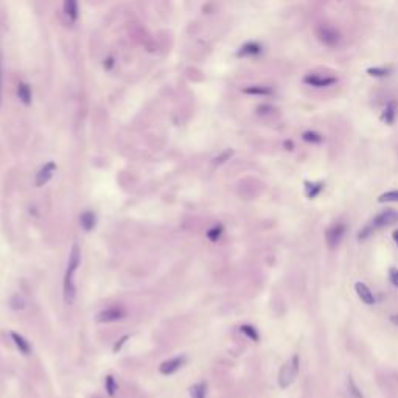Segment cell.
<instances>
[{
    "label": "cell",
    "mask_w": 398,
    "mask_h": 398,
    "mask_svg": "<svg viewBox=\"0 0 398 398\" xmlns=\"http://www.w3.org/2000/svg\"><path fill=\"white\" fill-rule=\"evenodd\" d=\"M81 264V249L78 244H74L70 249L65 276H64V302L67 306H72L77 299V285H75V276L77 271Z\"/></svg>",
    "instance_id": "obj_1"
},
{
    "label": "cell",
    "mask_w": 398,
    "mask_h": 398,
    "mask_svg": "<svg viewBox=\"0 0 398 398\" xmlns=\"http://www.w3.org/2000/svg\"><path fill=\"white\" fill-rule=\"evenodd\" d=\"M56 168L58 167H56L55 162H47V164L38 171V174H36V187H44L48 180H51Z\"/></svg>",
    "instance_id": "obj_9"
},
{
    "label": "cell",
    "mask_w": 398,
    "mask_h": 398,
    "mask_svg": "<svg viewBox=\"0 0 398 398\" xmlns=\"http://www.w3.org/2000/svg\"><path fill=\"white\" fill-rule=\"evenodd\" d=\"M396 112H398L396 104H395L393 101H390V103L386 106V109H384V112H383V115H381V120H383L386 124H393L395 120H396Z\"/></svg>",
    "instance_id": "obj_17"
},
{
    "label": "cell",
    "mask_w": 398,
    "mask_h": 398,
    "mask_svg": "<svg viewBox=\"0 0 398 398\" xmlns=\"http://www.w3.org/2000/svg\"><path fill=\"white\" fill-rule=\"evenodd\" d=\"M379 203H398V190H390L378 197Z\"/></svg>",
    "instance_id": "obj_27"
},
{
    "label": "cell",
    "mask_w": 398,
    "mask_h": 398,
    "mask_svg": "<svg viewBox=\"0 0 398 398\" xmlns=\"http://www.w3.org/2000/svg\"><path fill=\"white\" fill-rule=\"evenodd\" d=\"M64 13L72 22L78 19V0H64Z\"/></svg>",
    "instance_id": "obj_16"
},
{
    "label": "cell",
    "mask_w": 398,
    "mask_h": 398,
    "mask_svg": "<svg viewBox=\"0 0 398 398\" xmlns=\"http://www.w3.org/2000/svg\"><path fill=\"white\" fill-rule=\"evenodd\" d=\"M276 112V109L271 104H261L258 106V109H257V114L261 115V117H266V115H273Z\"/></svg>",
    "instance_id": "obj_28"
},
{
    "label": "cell",
    "mask_w": 398,
    "mask_h": 398,
    "mask_svg": "<svg viewBox=\"0 0 398 398\" xmlns=\"http://www.w3.org/2000/svg\"><path fill=\"white\" fill-rule=\"evenodd\" d=\"M11 339H13V342H14V346L17 347V350H19L24 356H28V355L31 353V346H30V342H28L22 335L13 331V333H11Z\"/></svg>",
    "instance_id": "obj_13"
},
{
    "label": "cell",
    "mask_w": 398,
    "mask_h": 398,
    "mask_svg": "<svg viewBox=\"0 0 398 398\" xmlns=\"http://www.w3.org/2000/svg\"><path fill=\"white\" fill-rule=\"evenodd\" d=\"M263 51V47L258 42H246L238 51L237 56L238 58H249V56H258Z\"/></svg>",
    "instance_id": "obj_11"
},
{
    "label": "cell",
    "mask_w": 398,
    "mask_h": 398,
    "mask_svg": "<svg viewBox=\"0 0 398 398\" xmlns=\"http://www.w3.org/2000/svg\"><path fill=\"white\" fill-rule=\"evenodd\" d=\"M0 69H2V61H0Z\"/></svg>",
    "instance_id": "obj_35"
},
{
    "label": "cell",
    "mask_w": 398,
    "mask_h": 398,
    "mask_svg": "<svg viewBox=\"0 0 398 398\" xmlns=\"http://www.w3.org/2000/svg\"><path fill=\"white\" fill-rule=\"evenodd\" d=\"M302 139L308 143H320L323 142V136H320L319 132H314V131H306L302 134Z\"/></svg>",
    "instance_id": "obj_26"
},
{
    "label": "cell",
    "mask_w": 398,
    "mask_h": 398,
    "mask_svg": "<svg viewBox=\"0 0 398 398\" xmlns=\"http://www.w3.org/2000/svg\"><path fill=\"white\" fill-rule=\"evenodd\" d=\"M390 322H392L393 325H398V314H392V316H390Z\"/></svg>",
    "instance_id": "obj_33"
},
{
    "label": "cell",
    "mask_w": 398,
    "mask_h": 398,
    "mask_svg": "<svg viewBox=\"0 0 398 398\" xmlns=\"http://www.w3.org/2000/svg\"><path fill=\"white\" fill-rule=\"evenodd\" d=\"M114 65H115V59H114L112 56H109V58H106V59H104V64H103V67H104L106 70H111Z\"/></svg>",
    "instance_id": "obj_32"
},
{
    "label": "cell",
    "mask_w": 398,
    "mask_h": 398,
    "mask_svg": "<svg viewBox=\"0 0 398 398\" xmlns=\"http://www.w3.org/2000/svg\"><path fill=\"white\" fill-rule=\"evenodd\" d=\"M243 92L247 95H258V97H268L273 95L274 90L271 89L269 86H247L243 89Z\"/></svg>",
    "instance_id": "obj_15"
},
{
    "label": "cell",
    "mask_w": 398,
    "mask_h": 398,
    "mask_svg": "<svg viewBox=\"0 0 398 398\" xmlns=\"http://www.w3.org/2000/svg\"><path fill=\"white\" fill-rule=\"evenodd\" d=\"M393 240L396 241V244H398V230H395L393 232Z\"/></svg>",
    "instance_id": "obj_34"
},
{
    "label": "cell",
    "mask_w": 398,
    "mask_h": 398,
    "mask_svg": "<svg viewBox=\"0 0 398 398\" xmlns=\"http://www.w3.org/2000/svg\"><path fill=\"white\" fill-rule=\"evenodd\" d=\"M224 233V227L221 226V224H216V226H213V227H210L209 230H207V238L212 241V243H216L218 241L220 238H221V235Z\"/></svg>",
    "instance_id": "obj_19"
},
{
    "label": "cell",
    "mask_w": 398,
    "mask_h": 398,
    "mask_svg": "<svg viewBox=\"0 0 398 398\" xmlns=\"http://www.w3.org/2000/svg\"><path fill=\"white\" fill-rule=\"evenodd\" d=\"M206 393H207V384L206 383H197L190 390L191 398H206Z\"/></svg>",
    "instance_id": "obj_23"
},
{
    "label": "cell",
    "mask_w": 398,
    "mask_h": 398,
    "mask_svg": "<svg viewBox=\"0 0 398 398\" xmlns=\"http://www.w3.org/2000/svg\"><path fill=\"white\" fill-rule=\"evenodd\" d=\"M346 230H347V226L342 221H338L327 229V232H325V240H327V244L330 249H336L341 244L344 235H346Z\"/></svg>",
    "instance_id": "obj_6"
},
{
    "label": "cell",
    "mask_w": 398,
    "mask_h": 398,
    "mask_svg": "<svg viewBox=\"0 0 398 398\" xmlns=\"http://www.w3.org/2000/svg\"><path fill=\"white\" fill-rule=\"evenodd\" d=\"M398 221V212L393 210V209H386L383 212H379L378 215H375L373 218L361 229L356 235V238L359 241H364L367 240L370 235H373L376 230H381L384 227H389L392 224H395Z\"/></svg>",
    "instance_id": "obj_2"
},
{
    "label": "cell",
    "mask_w": 398,
    "mask_h": 398,
    "mask_svg": "<svg viewBox=\"0 0 398 398\" xmlns=\"http://www.w3.org/2000/svg\"><path fill=\"white\" fill-rule=\"evenodd\" d=\"M299 366H300V358L299 355H293V358L285 363L279 372V386L280 389H288L294 383V379L299 373Z\"/></svg>",
    "instance_id": "obj_4"
},
{
    "label": "cell",
    "mask_w": 398,
    "mask_h": 398,
    "mask_svg": "<svg viewBox=\"0 0 398 398\" xmlns=\"http://www.w3.org/2000/svg\"><path fill=\"white\" fill-rule=\"evenodd\" d=\"M347 389H349V393H350L352 398H366L363 390L358 387V384L355 383V379L352 376L347 378Z\"/></svg>",
    "instance_id": "obj_20"
},
{
    "label": "cell",
    "mask_w": 398,
    "mask_h": 398,
    "mask_svg": "<svg viewBox=\"0 0 398 398\" xmlns=\"http://www.w3.org/2000/svg\"><path fill=\"white\" fill-rule=\"evenodd\" d=\"M124 317H126V310L123 306H111V308L103 310L97 316V320L100 323H111V322H118Z\"/></svg>",
    "instance_id": "obj_7"
},
{
    "label": "cell",
    "mask_w": 398,
    "mask_h": 398,
    "mask_svg": "<svg viewBox=\"0 0 398 398\" xmlns=\"http://www.w3.org/2000/svg\"><path fill=\"white\" fill-rule=\"evenodd\" d=\"M367 72H369V74H372V77H387L389 69H386V67H373V69H369Z\"/></svg>",
    "instance_id": "obj_29"
},
{
    "label": "cell",
    "mask_w": 398,
    "mask_h": 398,
    "mask_svg": "<svg viewBox=\"0 0 398 398\" xmlns=\"http://www.w3.org/2000/svg\"><path fill=\"white\" fill-rule=\"evenodd\" d=\"M389 280H390V283L395 288H398V269L396 268H390L389 269Z\"/></svg>",
    "instance_id": "obj_30"
},
{
    "label": "cell",
    "mask_w": 398,
    "mask_h": 398,
    "mask_svg": "<svg viewBox=\"0 0 398 398\" xmlns=\"http://www.w3.org/2000/svg\"><path fill=\"white\" fill-rule=\"evenodd\" d=\"M323 187L325 185L322 182H305V194H306V197L313 199V197L319 196L322 193Z\"/></svg>",
    "instance_id": "obj_18"
},
{
    "label": "cell",
    "mask_w": 398,
    "mask_h": 398,
    "mask_svg": "<svg viewBox=\"0 0 398 398\" xmlns=\"http://www.w3.org/2000/svg\"><path fill=\"white\" fill-rule=\"evenodd\" d=\"M316 38L322 45L328 48H336L342 42V33L333 24L323 22L316 27Z\"/></svg>",
    "instance_id": "obj_3"
},
{
    "label": "cell",
    "mask_w": 398,
    "mask_h": 398,
    "mask_svg": "<svg viewBox=\"0 0 398 398\" xmlns=\"http://www.w3.org/2000/svg\"><path fill=\"white\" fill-rule=\"evenodd\" d=\"M17 98H19L25 106L31 104V87L28 83L22 81L17 84Z\"/></svg>",
    "instance_id": "obj_14"
},
{
    "label": "cell",
    "mask_w": 398,
    "mask_h": 398,
    "mask_svg": "<svg viewBox=\"0 0 398 398\" xmlns=\"http://www.w3.org/2000/svg\"><path fill=\"white\" fill-rule=\"evenodd\" d=\"M303 83L308 84L316 89H327L331 87L338 83V78L330 75V74H317V72H311L303 77Z\"/></svg>",
    "instance_id": "obj_5"
},
{
    "label": "cell",
    "mask_w": 398,
    "mask_h": 398,
    "mask_svg": "<svg viewBox=\"0 0 398 398\" xmlns=\"http://www.w3.org/2000/svg\"><path fill=\"white\" fill-rule=\"evenodd\" d=\"M97 224V216L94 212H90V210H86L80 215V226L84 232H90V230H94Z\"/></svg>",
    "instance_id": "obj_12"
},
{
    "label": "cell",
    "mask_w": 398,
    "mask_h": 398,
    "mask_svg": "<svg viewBox=\"0 0 398 398\" xmlns=\"http://www.w3.org/2000/svg\"><path fill=\"white\" fill-rule=\"evenodd\" d=\"M185 361H187L185 356H174V358H170V359L164 361V363L160 364L159 372H160L162 375H173V373H176L177 370H180V369L184 367Z\"/></svg>",
    "instance_id": "obj_8"
},
{
    "label": "cell",
    "mask_w": 398,
    "mask_h": 398,
    "mask_svg": "<svg viewBox=\"0 0 398 398\" xmlns=\"http://www.w3.org/2000/svg\"><path fill=\"white\" fill-rule=\"evenodd\" d=\"M232 154H233V151L232 150H226V151H223L220 156H216L213 160H212V164L215 165V167H220V165H223V164H226V162L232 157Z\"/></svg>",
    "instance_id": "obj_25"
},
{
    "label": "cell",
    "mask_w": 398,
    "mask_h": 398,
    "mask_svg": "<svg viewBox=\"0 0 398 398\" xmlns=\"http://www.w3.org/2000/svg\"><path fill=\"white\" fill-rule=\"evenodd\" d=\"M25 305H27L25 299H24L22 296H19V294H14V296L10 299V308L14 310V311H21V310H24V308H25Z\"/></svg>",
    "instance_id": "obj_21"
},
{
    "label": "cell",
    "mask_w": 398,
    "mask_h": 398,
    "mask_svg": "<svg viewBox=\"0 0 398 398\" xmlns=\"http://www.w3.org/2000/svg\"><path fill=\"white\" fill-rule=\"evenodd\" d=\"M355 291L356 296L359 297V300L366 303V305H375L376 303V297L372 293V289L364 283V282H356L355 283Z\"/></svg>",
    "instance_id": "obj_10"
},
{
    "label": "cell",
    "mask_w": 398,
    "mask_h": 398,
    "mask_svg": "<svg viewBox=\"0 0 398 398\" xmlns=\"http://www.w3.org/2000/svg\"><path fill=\"white\" fill-rule=\"evenodd\" d=\"M104 387H106V392L109 396H115V392H117V381L112 375H107L106 379H104Z\"/></svg>",
    "instance_id": "obj_24"
},
{
    "label": "cell",
    "mask_w": 398,
    "mask_h": 398,
    "mask_svg": "<svg viewBox=\"0 0 398 398\" xmlns=\"http://www.w3.org/2000/svg\"><path fill=\"white\" fill-rule=\"evenodd\" d=\"M126 341H129V335H124L123 338H120V339L117 341V344L114 346V353H117V352H120V350L123 349V346L126 344Z\"/></svg>",
    "instance_id": "obj_31"
},
{
    "label": "cell",
    "mask_w": 398,
    "mask_h": 398,
    "mask_svg": "<svg viewBox=\"0 0 398 398\" xmlns=\"http://www.w3.org/2000/svg\"><path fill=\"white\" fill-rule=\"evenodd\" d=\"M240 331L243 333V335H246L249 339H252V341H260V335H258V330L255 328V327H252V325H241L240 327Z\"/></svg>",
    "instance_id": "obj_22"
}]
</instances>
